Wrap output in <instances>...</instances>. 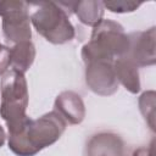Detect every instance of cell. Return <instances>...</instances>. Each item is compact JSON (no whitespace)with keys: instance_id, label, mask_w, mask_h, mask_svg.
I'll return each instance as SVG.
<instances>
[{"instance_id":"obj_1","label":"cell","mask_w":156,"mask_h":156,"mask_svg":"<svg viewBox=\"0 0 156 156\" xmlns=\"http://www.w3.org/2000/svg\"><path fill=\"white\" fill-rule=\"evenodd\" d=\"M67 123L55 111L27 122L12 134H9V149L16 156H34L43 149L56 143L66 129Z\"/></svg>"},{"instance_id":"obj_2","label":"cell","mask_w":156,"mask_h":156,"mask_svg":"<svg viewBox=\"0 0 156 156\" xmlns=\"http://www.w3.org/2000/svg\"><path fill=\"white\" fill-rule=\"evenodd\" d=\"M93 28L90 40L82 48L84 63L94 60L115 61L127 55L129 50V37L118 22L102 20Z\"/></svg>"},{"instance_id":"obj_3","label":"cell","mask_w":156,"mask_h":156,"mask_svg":"<svg viewBox=\"0 0 156 156\" xmlns=\"http://www.w3.org/2000/svg\"><path fill=\"white\" fill-rule=\"evenodd\" d=\"M0 91V116L7 126L9 134H12L16 133L29 118L26 113L29 95L24 73L15 69L7 71L1 78Z\"/></svg>"},{"instance_id":"obj_4","label":"cell","mask_w":156,"mask_h":156,"mask_svg":"<svg viewBox=\"0 0 156 156\" xmlns=\"http://www.w3.org/2000/svg\"><path fill=\"white\" fill-rule=\"evenodd\" d=\"M29 4L34 6L30 23L45 40L55 45H61L74 38V27L69 21L67 11L60 2L39 1Z\"/></svg>"},{"instance_id":"obj_5","label":"cell","mask_w":156,"mask_h":156,"mask_svg":"<svg viewBox=\"0 0 156 156\" xmlns=\"http://www.w3.org/2000/svg\"><path fill=\"white\" fill-rule=\"evenodd\" d=\"M29 5L24 1L0 0V16L2 17V33L7 41L18 44L30 41Z\"/></svg>"},{"instance_id":"obj_6","label":"cell","mask_w":156,"mask_h":156,"mask_svg":"<svg viewBox=\"0 0 156 156\" xmlns=\"http://www.w3.org/2000/svg\"><path fill=\"white\" fill-rule=\"evenodd\" d=\"M85 83L88 88L101 96H110L118 89L113 61L94 60L85 62Z\"/></svg>"},{"instance_id":"obj_7","label":"cell","mask_w":156,"mask_h":156,"mask_svg":"<svg viewBox=\"0 0 156 156\" xmlns=\"http://www.w3.org/2000/svg\"><path fill=\"white\" fill-rule=\"evenodd\" d=\"M128 37L129 50L126 56L133 63H135L138 68L155 65V27H151L147 30L133 32L128 34Z\"/></svg>"},{"instance_id":"obj_8","label":"cell","mask_w":156,"mask_h":156,"mask_svg":"<svg viewBox=\"0 0 156 156\" xmlns=\"http://www.w3.org/2000/svg\"><path fill=\"white\" fill-rule=\"evenodd\" d=\"M54 110L69 124H79L85 117V106L82 98L74 91H62L57 95Z\"/></svg>"},{"instance_id":"obj_9","label":"cell","mask_w":156,"mask_h":156,"mask_svg":"<svg viewBox=\"0 0 156 156\" xmlns=\"http://www.w3.org/2000/svg\"><path fill=\"white\" fill-rule=\"evenodd\" d=\"M123 140L112 133H100L94 135L87 144L88 156H122Z\"/></svg>"},{"instance_id":"obj_10","label":"cell","mask_w":156,"mask_h":156,"mask_svg":"<svg viewBox=\"0 0 156 156\" xmlns=\"http://www.w3.org/2000/svg\"><path fill=\"white\" fill-rule=\"evenodd\" d=\"M63 7H69L72 12L76 13L78 20L90 27H95L99 22L102 21L104 16V4L102 1H74V2H60Z\"/></svg>"},{"instance_id":"obj_11","label":"cell","mask_w":156,"mask_h":156,"mask_svg":"<svg viewBox=\"0 0 156 156\" xmlns=\"http://www.w3.org/2000/svg\"><path fill=\"white\" fill-rule=\"evenodd\" d=\"M113 68L118 83H121L129 93L138 94L140 91L139 71L135 63H133L127 56H122L113 61Z\"/></svg>"},{"instance_id":"obj_12","label":"cell","mask_w":156,"mask_h":156,"mask_svg":"<svg viewBox=\"0 0 156 156\" xmlns=\"http://www.w3.org/2000/svg\"><path fill=\"white\" fill-rule=\"evenodd\" d=\"M35 58V46L32 41H23L10 48V67L21 73H26Z\"/></svg>"},{"instance_id":"obj_13","label":"cell","mask_w":156,"mask_h":156,"mask_svg":"<svg viewBox=\"0 0 156 156\" xmlns=\"http://www.w3.org/2000/svg\"><path fill=\"white\" fill-rule=\"evenodd\" d=\"M139 110L149 124L150 129L155 130V91L149 90L140 95L139 98Z\"/></svg>"},{"instance_id":"obj_14","label":"cell","mask_w":156,"mask_h":156,"mask_svg":"<svg viewBox=\"0 0 156 156\" xmlns=\"http://www.w3.org/2000/svg\"><path fill=\"white\" fill-rule=\"evenodd\" d=\"M104 7H106L108 11L115 13H126V12H133L139 6L143 5V2L136 1H126V0H117V1H102Z\"/></svg>"},{"instance_id":"obj_15","label":"cell","mask_w":156,"mask_h":156,"mask_svg":"<svg viewBox=\"0 0 156 156\" xmlns=\"http://www.w3.org/2000/svg\"><path fill=\"white\" fill-rule=\"evenodd\" d=\"M10 67V48L0 43V76H4Z\"/></svg>"},{"instance_id":"obj_16","label":"cell","mask_w":156,"mask_h":156,"mask_svg":"<svg viewBox=\"0 0 156 156\" xmlns=\"http://www.w3.org/2000/svg\"><path fill=\"white\" fill-rule=\"evenodd\" d=\"M155 140H151L149 146H144V147H139L136 150H134L132 156H154L155 154Z\"/></svg>"},{"instance_id":"obj_17","label":"cell","mask_w":156,"mask_h":156,"mask_svg":"<svg viewBox=\"0 0 156 156\" xmlns=\"http://www.w3.org/2000/svg\"><path fill=\"white\" fill-rule=\"evenodd\" d=\"M5 140H6V134H5L4 128L0 126V147L5 144Z\"/></svg>"}]
</instances>
